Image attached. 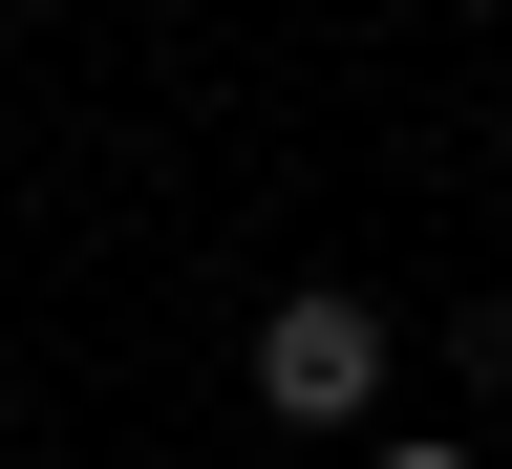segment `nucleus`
I'll return each mask as SVG.
<instances>
[{
	"mask_svg": "<svg viewBox=\"0 0 512 469\" xmlns=\"http://www.w3.org/2000/svg\"><path fill=\"white\" fill-rule=\"evenodd\" d=\"M363 406H384V299L299 278L278 320H256V427H363Z\"/></svg>",
	"mask_w": 512,
	"mask_h": 469,
	"instance_id": "obj_1",
	"label": "nucleus"
},
{
	"mask_svg": "<svg viewBox=\"0 0 512 469\" xmlns=\"http://www.w3.org/2000/svg\"><path fill=\"white\" fill-rule=\"evenodd\" d=\"M384 469H470V448H384Z\"/></svg>",
	"mask_w": 512,
	"mask_h": 469,
	"instance_id": "obj_2",
	"label": "nucleus"
}]
</instances>
